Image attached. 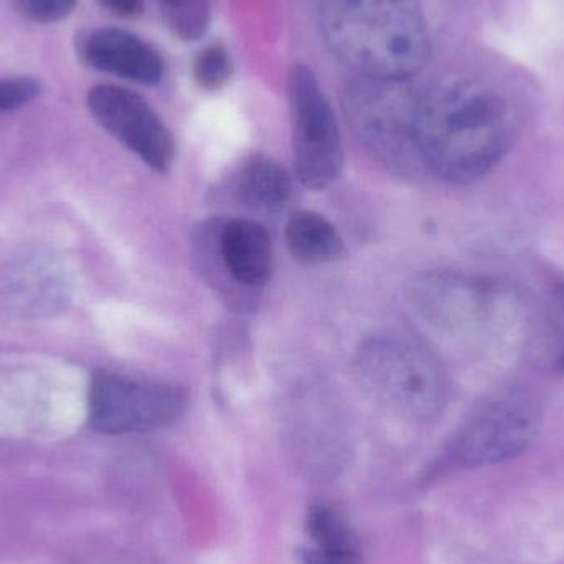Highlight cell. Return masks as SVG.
<instances>
[{
    "instance_id": "obj_4",
    "label": "cell",
    "mask_w": 564,
    "mask_h": 564,
    "mask_svg": "<svg viewBox=\"0 0 564 564\" xmlns=\"http://www.w3.org/2000/svg\"><path fill=\"white\" fill-rule=\"evenodd\" d=\"M354 373L368 397L410 420H430L447 401L449 384L440 360L400 335L367 338L355 354Z\"/></svg>"
},
{
    "instance_id": "obj_2",
    "label": "cell",
    "mask_w": 564,
    "mask_h": 564,
    "mask_svg": "<svg viewBox=\"0 0 564 564\" xmlns=\"http://www.w3.org/2000/svg\"><path fill=\"white\" fill-rule=\"evenodd\" d=\"M408 299L431 328L473 354L497 360L525 340V297L500 278L431 271L408 284Z\"/></svg>"
},
{
    "instance_id": "obj_1",
    "label": "cell",
    "mask_w": 564,
    "mask_h": 564,
    "mask_svg": "<svg viewBox=\"0 0 564 564\" xmlns=\"http://www.w3.org/2000/svg\"><path fill=\"white\" fill-rule=\"evenodd\" d=\"M512 112L502 96L474 79H456L420 95L416 145L421 167L444 182L474 184L512 145Z\"/></svg>"
},
{
    "instance_id": "obj_12",
    "label": "cell",
    "mask_w": 564,
    "mask_h": 564,
    "mask_svg": "<svg viewBox=\"0 0 564 564\" xmlns=\"http://www.w3.org/2000/svg\"><path fill=\"white\" fill-rule=\"evenodd\" d=\"M237 194L241 204L251 210L280 214L291 202V175L273 159L253 155L241 165Z\"/></svg>"
},
{
    "instance_id": "obj_22",
    "label": "cell",
    "mask_w": 564,
    "mask_h": 564,
    "mask_svg": "<svg viewBox=\"0 0 564 564\" xmlns=\"http://www.w3.org/2000/svg\"><path fill=\"white\" fill-rule=\"evenodd\" d=\"M560 308H562V334H560L558 355H556V364L564 368V289L558 294Z\"/></svg>"
},
{
    "instance_id": "obj_10",
    "label": "cell",
    "mask_w": 564,
    "mask_h": 564,
    "mask_svg": "<svg viewBox=\"0 0 564 564\" xmlns=\"http://www.w3.org/2000/svg\"><path fill=\"white\" fill-rule=\"evenodd\" d=\"M75 46L78 58L96 72L144 86L158 85L164 78L161 53L128 30L116 26L82 30Z\"/></svg>"
},
{
    "instance_id": "obj_20",
    "label": "cell",
    "mask_w": 564,
    "mask_h": 564,
    "mask_svg": "<svg viewBox=\"0 0 564 564\" xmlns=\"http://www.w3.org/2000/svg\"><path fill=\"white\" fill-rule=\"evenodd\" d=\"M96 2L119 19H132L144 10V0H96Z\"/></svg>"
},
{
    "instance_id": "obj_7",
    "label": "cell",
    "mask_w": 564,
    "mask_h": 564,
    "mask_svg": "<svg viewBox=\"0 0 564 564\" xmlns=\"http://www.w3.org/2000/svg\"><path fill=\"white\" fill-rule=\"evenodd\" d=\"M188 404L184 388L96 371L89 381V426L102 434L148 433L174 423Z\"/></svg>"
},
{
    "instance_id": "obj_19",
    "label": "cell",
    "mask_w": 564,
    "mask_h": 564,
    "mask_svg": "<svg viewBox=\"0 0 564 564\" xmlns=\"http://www.w3.org/2000/svg\"><path fill=\"white\" fill-rule=\"evenodd\" d=\"M17 9L26 20L40 25H52L68 19L79 0H15Z\"/></svg>"
},
{
    "instance_id": "obj_9",
    "label": "cell",
    "mask_w": 564,
    "mask_h": 564,
    "mask_svg": "<svg viewBox=\"0 0 564 564\" xmlns=\"http://www.w3.org/2000/svg\"><path fill=\"white\" fill-rule=\"evenodd\" d=\"M86 105L95 121L158 174H167L175 141L161 116L138 93L116 85L93 86Z\"/></svg>"
},
{
    "instance_id": "obj_18",
    "label": "cell",
    "mask_w": 564,
    "mask_h": 564,
    "mask_svg": "<svg viewBox=\"0 0 564 564\" xmlns=\"http://www.w3.org/2000/svg\"><path fill=\"white\" fill-rule=\"evenodd\" d=\"M42 93V83L33 76H3L0 78V115L12 112L35 101Z\"/></svg>"
},
{
    "instance_id": "obj_15",
    "label": "cell",
    "mask_w": 564,
    "mask_h": 564,
    "mask_svg": "<svg viewBox=\"0 0 564 564\" xmlns=\"http://www.w3.org/2000/svg\"><path fill=\"white\" fill-rule=\"evenodd\" d=\"M314 549L351 564L358 562V543L348 523L330 507L314 506L305 517Z\"/></svg>"
},
{
    "instance_id": "obj_14",
    "label": "cell",
    "mask_w": 564,
    "mask_h": 564,
    "mask_svg": "<svg viewBox=\"0 0 564 564\" xmlns=\"http://www.w3.org/2000/svg\"><path fill=\"white\" fill-rule=\"evenodd\" d=\"M289 253L299 263L317 267L344 254V240L337 228L315 212H297L285 225Z\"/></svg>"
},
{
    "instance_id": "obj_21",
    "label": "cell",
    "mask_w": 564,
    "mask_h": 564,
    "mask_svg": "<svg viewBox=\"0 0 564 564\" xmlns=\"http://www.w3.org/2000/svg\"><path fill=\"white\" fill-rule=\"evenodd\" d=\"M301 564H351L341 562V560L334 558V556L325 555V553L318 552L314 546L311 549L302 550L301 552Z\"/></svg>"
},
{
    "instance_id": "obj_13",
    "label": "cell",
    "mask_w": 564,
    "mask_h": 564,
    "mask_svg": "<svg viewBox=\"0 0 564 564\" xmlns=\"http://www.w3.org/2000/svg\"><path fill=\"white\" fill-rule=\"evenodd\" d=\"M7 297L22 312L42 314L58 307L65 297V284L55 267L46 260L30 258L12 270L6 280Z\"/></svg>"
},
{
    "instance_id": "obj_8",
    "label": "cell",
    "mask_w": 564,
    "mask_h": 564,
    "mask_svg": "<svg viewBox=\"0 0 564 564\" xmlns=\"http://www.w3.org/2000/svg\"><path fill=\"white\" fill-rule=\"evenodd\" d=\"M294 167L299 182L322 191L340 177L344 142L330 101L307 66H294L289 76Z\"/></svg>"
},
{
    "instance_id": "obj_17",
    "label": "cell",
    "mask_w": 564,
    "mask_h": 564,
    "mask_svg": "<svg viewBox=\"0 0 564 564\" xmlns=\"http://www.w3.org/2000/svg\"><path fill=\"white\" fill-rule=\"evenodd\" d=\"M234 75V59L221 42H214L198 52L194 59V79L205 91H218Z\"/></svg>"
},
{
    "instance_id": "obj_11",
    "label": "cell",
    "mask_w": 564,
    "mask_h": 564,
    "mask_svg": "<svg viewBox=\"0 0 564 564\" xmlns=\"http://www.w3.org/2000/svg\"><path fill=\"white\" fill-rule=\"evenodd\" d=\"M225 267L235 281L248 288L263 285L273 271V241L263 225L231 220L220 235Z\"/></svg>"
},
{
    "instance_id": "obj_16",
    "label": "cell",
    "mask_w": 564,
    "mask_h": 564,
    "mask_svg": "<svg viewBox=\"0 0 564 564\" xmlns=\"http://www.w3.org/2000/svg\"><path fill=\"white\" fill-rule=\"evenodd\" d=\"M165 22L182 40H198L210 23L208 0H159Z\"/></svg>"
},
{
    "instance_id": "obj_3",
    "label": "cell",
    "mask_w": 564,
    "mask_h": 564,
    "mask_svg": "<svg viewBox=\"0 0 564 564\" xmlns=\"http://www.w3.org/2000/svg\"><path fill=\"white\" fill-rule=\"evenodd\" d=\"M325 43L364 78L410 79L430 58L420 0H317Z\"/></svg>"
},
{
    "instance_id": "obj_5",
    "label": "cell",
    "mask_w": 564,
    "mask_h": 564,
    "mask_svg": "<svg viewBox=\"0 0 564 564\" xmlns=\"http://www.w3.org/2000/svg\"><path fill=\"white\" fill-rule=\"evenodd\" d=\"M408 82L357 76L344 96L345 116L355 138L397 174H414L423 169L416 145L420 95Z\"/></svg>"
},
{
    "instance_id": "obj_6",
    "label": "cell",
    "mask_w": 564,
    "mask_h": 564,
    "mask_svg": "<svg viewBox=\"0 0 564 564\" xmlns=\"http://www.w3.org/2000/svg\"><path fill=\"white\" fill-rule=\"evenodd\" d=\"M542 410L529 391L502 390L474 408L447 444V459L463 467L502 463L539 434Z\"/></svg>"
}]
</instances>
